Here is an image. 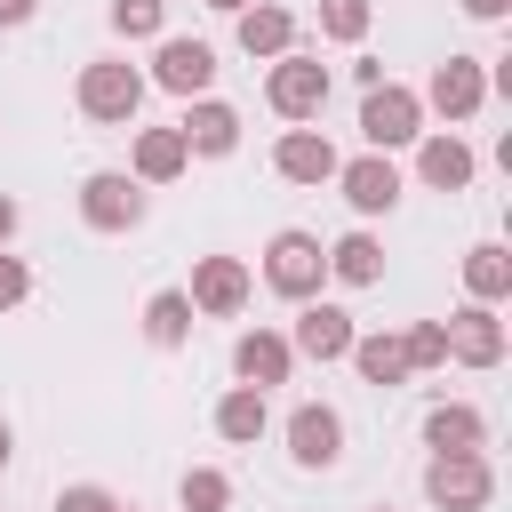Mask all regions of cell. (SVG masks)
Masks as SVG:
<instances>
[{"mask_svg":"<svg viewBox=\"0 0 512 512\" xmlns=\"http://www.w3.org/2000/svg\"><path fill=\"white\" fill-rule=\"evenodd\" d=\"M56 512H112V488H96V480H72V488L56 496Z\"/></svg>","mask_w":512,"mask_h":512,"instance_id":"4dcf8cb0","label":"cell"},{"mask_svg":"<svg viewBox=\"0 0 512 512\" xmlns=\"http://www.w3.org/2000/svg\"><path fill=\"white\" fill-rule=\"evenodd\" d=\"M416 176H424L432 192H472L480 160H472V144H464L456 128H424V136H416Z\"/></svg>","mask_w":512,"mask_h":512,"instance_id":"5bb4252c","label":"cell"},{"mask_svg":"<svg viewBox=\"0 0 512 512\" xmlns=\"http://www.w3.org/2000/svg\"><path fill=\"white\" fill-rule=\"evenodd\" d=\"M424 136V104H416V88H400V80H384V88H368L360 96V144L368 152H400V144H416Z\"/></svg>","mask_w":512,"mask_h":512,"instance_id":"5b68a950","label":"cell"},{"mask_svg":"<svg viewBox=\"0 0 512 512\" xmlns=\"http://www.w3.org/2000/svg\"><path fill=\"white\" fill-rule=\"evenodd\" d=\"M208 80H216V48H208V40H184V32H176V40H160V48H152L144 88H168V96H184V104H192V96H208Z\"/></svg>","mask_w":512,"mask_h":512,"instance_id":"9c48e42d","label":"cell"},{"mask_svg":"<svg viewBox=\"0 0 512 512\" xmlns=\"http://www.w3.org/2000/svg\"><path fill=\"white\" fill-rule=\"evenodd\" d=\"M352 336H360V328H352V312L312 296V304L296 312V336H288V352H304V360H344V352H352Z\"/></svg>","mask_w":512,"mask_h":512,"instance_id":"e0dca14e","label":"cell"},{"mask_svg":"<svg viewBox=\"0 0 512 512\" xmlns=\"http://www.w3.org/2000/svg\"><path fill=\"white\" fill-rule=\"evenodd\" d=\"M152 216V200H144V184L128 176V168H96V176H80V224L88 232H136Z\"/></svg>","mask_w":512,"mask_h":512,"instance_id":"277c9868","label":"cell"},{"mask_svg":"<svg viewBox=\"0 0 512 512\" xmlns=\"http://www.w3.org/2000/svg\"><path fill=\"white\" fill-rule=\"evenodd\" d=\"M488 496H496L488 456H432L424 464V504L432 512H488Z\"/></svg>","mask_w":512,"mask_h":512,"instance_id":"52a82bcc","label":"cell"},{"mask_svg":"<svg viewBox=\"0 0 512 512\" xmlns=\"http://www.w3.org/2000/svg\"><path fill=\"white\" fill-rule=\"evenodd\" d=\"M232 40H240V56H256V64L288 56V48H296V8H280V0H248V8L232 16Z\"/></svg>","mask_w":512,"mask_h":512,"instance_id":"9a60e30c","label":"cell"},{"mask_svg":"<svg viewBox=\"0 0 512 512\" xmlns=\"http://www.w3.org/2000/svg\"><path fill=\"white\" fill-rule=\"evenodd\" d=\"M8 456H16V432H8V416H0V472H8Z\"/></svg>","mask_w":512,"mask_h":512,"instance_id":"e575fe53","label":"cell"},{"mask_svg":"<svg viewBox=\"0 0 512 512\" xmlns=\"http://www.w3.org/2000/svg\"><path fill=\"white\" fill-rule=\"evenodd\" d=\"M440 336H448V360H464V368H496V360H504V320H496V304H456V312L440 320Z\"/></svg>","mask_w":512,"mask_h":512,"instance_id":"7c38bea8","label":"cell"},{"mask_svg":"<svg viewBox=\"0 0 512 512\" xmlns=\"http://www.w3.org/2000/svg\"><path fill=\"white\" fill-rule=\"evenodd\" d=\"M208 8H216V16H240V8H248V0H208Z\"/></svg>","mask_w":512,"mask_h":512,"instance_id":"d590c367","label":"cell"},{"mask_svg":"<svg viewBox=\"0 0 512 512\" xmlns=\"http://www.w3.org/2000/svg\"><path fill=\"white\" fill-rule=\"evenodd\" d=\"M328 280H344V288H376V280H384V240H376V232H344V240H328Z\"/></svg>","mask_w":512,"mask_h":512,"instance_id":"603a6c76","label":"cell"},{"mask_svg":"<svg viewBox=\"0 0 512 512\" xmlns=\"http://www.w3.org/2000/svg\"><path fill=\"white\" fill-rule=\"evenodd\" d=\"M464 16H472V24H504V16H512V0H464Z\"/></svg>","mask_w":512,"mask_h":512,"instance_id":"1f68e13d","label":"cell"},{"mask_svg":"<svg viewBox=\"0 0 512 512\" xmlns=\"http://www.w3.org/2000/svg\"><path fill=\"white\" fill-rule=\"evenodd\" d=\"M40 16V0H0V32H16V24H32Z\"/></svg>","mask_w":512,"mask_h":512,"instance_id":"d6a6232c","label":"cell"},{"mask_svg":"<svg viewBox=\"0 0 512 512\" xmlns=\"http://www.w3.org/2000/svg\"><path fill=\"white\" fill-rule=\"evenodd\" d=\"M192 320H200L192 296H184V288H160V296L144 304V344H152V352H184V344H192Z\"/></svg>","mask_w":512,"mask_h":512,"instance_id":"cb8c5ba5","label":"cell"},{"mask_svg":"<svg viewBox=\"0 0 512 512\" xmlns=\"http://www.w3.org/2000/svg\"><path fill=\"white\" fill-rule=\"evenodd\" d=\"M72 104H80V120H96V128H136V112H144V72H136L128 56H88L80 80H72Z\"/></svg>","mask_w":512,"mask_h":512,"instance_id":"6da1fadb","label":"cell"},{"mask_svg":"<svg viewBox=\"0 0 512 512\" xmlns=\"http://www.w3.org/2000/svg\"><path fill=\"white\" fill-rule=\"evenodd\" d=\"M272 432V400L256 392V384H232L224 400H216V440H232V448H256Z\"/></svg>","mask_w":512,"mask_h":512,"instance_id":"44dd1931","label":"cell"},{"mask_svg":"<svg viewBox=\"0 0 512 512\" xmlns=\"http://www.w3.org/2000/svg\"><path fill=\"white\" fill-rule=\"evenodd\" d=\"M424 448L432 456H488V416L472 400H440L424 416Z\"/></svg>","mask_w":512,"mask_h":512,"instance_id":"ac0fdd59","label":"cell"},{"mask_svg":"<svg viewBox=\"0 0 512 512\" xmlns=\"http://www.w3.org/2000/svg\"><path fill=\"white\" fill-rule=\"evenodd\" d=\"M176 136H184L192 160H224V152H240V112L224 96H192L184 120H176Z\"/></svg>","mask_w":512,"mask_h":512,"instance_id":"4fadbf2b","label":"cell"},{"mask_svg":"<svg viewBox=\"0 0 512 512\" xmlns=\"http://www.w3.org/2000/svg\"><path fill=\"white\" fill-rule=\"evenodd\" d=\"M368 512H392V504H368Z\"/></svg>","mask_w":512,"mask_h":512,"instance_id":"74e56055","label":"cell"},{"mask_svg":"<svg viewBox=\"0 0 512 512\" xmlns=\"http://www.w3.org/2000/svg\"><path fill=\"white\" fill-rule=\"evenodd\" d=\"M184 168H192V152H184L176 128H136V144H128V176L136 184H176Z\"/></svg>","mask_w":512,"mask_h":512,"instance_id":"ffe728a7","label":"cell"},{"mask_svg":"<svg viewBox=\"0 0 512 512\" xmlns=\"http://www.w3.org/2000/svg\"><path fill=\"white\" fill-rule=\"evenodd\" d=\"M184 296H192V312H208V320H232V312H248V296H256V272H248L240 256H200Z\"/></svg>","mask_w":512,"mask_h":512,"instance_id":"30bf717a","label":"cell"},{"mask_svg":"<svg viewBox=\"0 0 512 512\" xmlns=\"http://www.w3.org/2000/svg\"><path fill=\"white\" fill-rule=\"evenodd\" d=\"M104 16H112V32H120V40H160V24H168V0H112Z\"/></svg>","mask_w":512,"mask_h":512,"instance_id":"f1b7e54d","label":"cell"},{"mask_svg":"<svg viewBox=\"0 0 512 512\" xmlns=\"http://www.w3.org/2000/svg\"><path fill=\"white\" fill-rule=\"evenodd\" d=\"M280 432H288V464L296 472H336L344 464V416L328 400H296Z\"/></svg>","mask_w":512,"mask_h":512,"instance_id":"8992f818","label":"cell"},{"mask_svg":"<svg viewBox=\"0 0 512 512\" xmlns=\"http://www.w3.org/2000/svg\"><path fill=\"white\" fill-rule=\"evenodd\" d=\"M272 168L288 176V184H336V168H344V152L320 136V128H288L280 144H272Z\"/></svg>","mask_w":512,"mask_h":512,"instance_id":"2e32d148","label":"cell"},{"mask_svg":"<svg viewBox=\"0 0 512 512\" xmlns=\"http://www.w3.org/2000/svg\"><path fill=\"white\" fill-rule=\"evenodd\" d=\"M264 288L288 296V304H312V296L328 288V248H320V232L280 224V232L264 240Z\"/></svg>","mask_w":512,"mask_h":512,"instance_id":"7a4b0ae2","label":"cell"},{"mask_svg":"<svg viewBox=\"0 0 512 512\" xmlns=\"http://www.w3.org/2000/svg\"><path fill=\"white\" fill-rule=\"evenodd\" d=\"M24 296H32V264H24V256H8V248H0V312H16V304H24Z\"/></svg>","mask_w":512,"mask_h":512,"instance_id":"f546056e","label":"cell"},{"mask_svg":"<svg viewBox=\"0 0 512 512\" xmlns=\"http://www.w3.org/2000/svg\"><path fill=\"white\" fill-rule=\"evenodd\" d=\"M424 112H440L448 128L456 120H472L480 104H488V64L480 56H448V64H432V80H424V96H416Z\"/></svg>","mask_w":512,"mask_h":512,"instance_id":"ba28073f","label":"cell"},{"mask_svg":"<svg viewBox=\"0 0 512 512\" xmlns=\"http://www.w3.org/2000/svg\"><path fill=\"white\" fill-rule=\"evenodd\" d=\"M288 368H296V352H288V336H280V328H248V336L232 344V376H240V384H256V392L288 384Z\"/></svg>","mask_w":512,"mask_h":512,"instance_id":"d6986e66","label":"cell"},{"mask_svg":"<svg viewBox=\"0 0 512 512\" xmlns=\"http://www.w3.org/2000/svg\"><path fill=\"white\" fill-rule=\"evenodd\" d=\"M112 512H144V504H120V496H112Z\"/></svg>","mask_w":512,"mask_h":512,"instance_id":"8d00e7d4","label":"cell"},{"mask_svg":"<svg viewBox=\"0 0 512 512\" xmlns=\"http://www.w3.org/2000/svg\"><path fill=\"white\" fill-rule=\"evenodd\" d=\"M16 224H24V208H16V200H8V192H0V248H8V240H16Z\"/></svg>","mask_w":512,"mask_h":512,"instance_id":"836d02e7","label":"cell"},{"mask_svg":"<svg viewBox=\"0 0 512 512\" xmlns=\"http://www.w3.org/2000/svg\"><path fill=\"white\" fill-rule=\"evenodd\" d=\"M400 352H408V376L448 368V336H440V320H408V328H400Z\"/></svg>","mask_w":512,"mask_h":512,"instance_id":"83f0119b","label":"cell"},{"mask_svg":"<svg viewBox=\"0 0 512 512\" xmlns=\"http://www.w3.org/2000/svg\"><path fill=\"white\" fill-rule=\"evenodd\" d=\"M176 504H184V512H232V472L192 464V472L176 480Z\"/></svg>","mask_w":512,"mask_h":512,"instance_id":"484cf974","label":"cell"},{"mask_svg":"<svg viewBox=\"0 0 512 512\" xmlns=\"http://www.w3.org/2000/svg\"><path fill=\"white\" fill-rule=\"evenodd\" d=\"M344 360H352V368H360V384H376V392L408 384V352H400V336H384V328H360Z\"/></svg>","mask_w":512,"mask_h":512,"instance_id":"7402d4cb","label":"cell"},{"mask_svg":"<svg viewBox=\"0 0 512 512\" xmlns=\"http://www.w3.org/2000/svg\"><path fill=\"white\" fill-rule=\"evenodd\" d=\"M368 24H376V0H320V40L352 48V40H368Z\"/></svg>","mask_w":512,"mask_h":512,"instance_id":"4316f807","label":"cell"},{"mask_svg":"<svg viewBox=\"0 0 512 512\" xmlns=\"http://www.w3.org/2000/svg\"><path fill=\"white\" fill-rule=\"evenodd\" d=\"M336 192H344L352 216H392V208H400V168H392L384 152H360V160L336 168Z\"/></svg>","mask_w":512,"mask_h":512,"instance_id":"8fae6325","label":"cell"},{"mask_svg":"<svg viewBox=\"0 0 512 512\" xmlns=\"http://www.w3.org/2000/svg\"><path fill=\"white\" fill-rule=\"evenodd\" d=\"M264 104L280 112V120H320L328 112V64L320 56H304V48H288V56H272V72H264Z\"/></svg>","mask_w":512,"mask_h":512,"instance_id":"3957f363","label":"cell"},{"mask_svg":"<svg viewBox=\"0 0 512 512\" xmlns=\"http://www.w3.org/2000/svg\"><path fill=\"white\" fill-rule=\"evenodd\" d=\"M464 296H472V304H504V296H512V256H504L496 240L464 248Z\"/></svg>","mask_w":512,"mask_h":512,"instance_id":"d4e9b609","label":"cell"}]
</instances>
